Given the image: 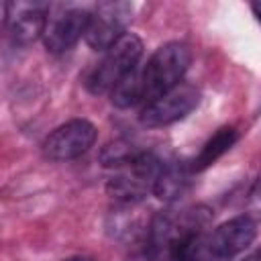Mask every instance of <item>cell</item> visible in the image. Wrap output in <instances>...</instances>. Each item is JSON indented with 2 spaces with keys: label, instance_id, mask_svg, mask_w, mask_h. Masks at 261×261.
<instances>
[{
  "label": "cell",
  "instance_id": "obj_6",
  "mask_svg": "<svg viewBox=\"0 0 261 261\" xmlns=\"http://www.w3.org/2000/svg\"><path fill=\"white\" fill-rule=\"evenodd\" d=\"M96 126L90 120L73 118L57 126L43 143V153L51 161H69L84 155L96 141Z\"/></svg>",
  "mask_w": 261,
  "mask_h": 261
},
{
  "label": "cell",
  "instance_id": "obj_15",
  "mask_svg": "<svg viewBox=\"0 0 261 261\" xmlns=\"http://www.w3.org/2000/svg\"><path fill=\"white\" fill-rule=\"evenodd\" d=\"M63 261H94V259H88V257H69V259H63Z\"/></svg>",
  "mask_w": 261,
  "mask_h": 261
},
{
  "label": "cell",
  "instance_id": "obj_1",
  "mask_svg": "<svg viewBox=\"0 0 261 261\" xmlns=\"http://www.w3.org/2000/svg\"><path fill=\"white\" fill-rule=\"evenodd\" d=\"M192 63V51L181 41H169L161 45L145 65L139 67L143 102H153L161 94L175 88Z\"/></svg>",
  "mask_w": 261,
  "mask_h": 261
},
{
  "label": "cell",
  "instance_id": "obj_10",
  "mask_svg": "<svg viewBox=\"0 0 261 261\" xmlns=\"http://www.w3.org/2000/svg\"><path fill=\"white\" fill-rule=\"evenodd\" d=\"M237 139H239L237 128H232V126H222V128H218V130L204 143V147L200 149V153L196 155V159H194V163H192V171H202V169L210 167L218 157H222V155L237 143Z\"/></svg>",
  "mask_w": 261,
  "mask_h": 261
},
{
  "label": "cell",
  "instance_id": "obj_11",
  "mask_svg": "<svg viewBox=\"0 0 261 261\" xmlns=\"http://www.w3.org/2000/svg\"><path fill=\"white\" fill-rule=\"evenodd\" d=\"M141 151L135 149V145L130 141H124V139H116V141H110L102 147L100 151V163L104 167H122L126 165L130 159H135Z\"/></svg>",
  "mask_w": 261,
  "mask_h": 261
},
{
  "label": "cell",
  "instance_id": "obj_14",
  "mask_svg": "<svg viewBox=\"0 0 261 261\" xmlns=\"http://www.w3.org/2000/svg\"><path fill=\"white\" fill-rule=\"evenodd\" d=\"M245 261H261V249H259V251H255V253H253L251 257H247Z\"/></svg>",
  "mask_w": 261,
  "mask_h": 261
},
{
  "label": "cell",
  "instance_id": "obj_4",
  "mask_svg": "<svg viewBox=\"0 0 261 261\" xmlns=\"http://www.w3.org/2000/svg\"><path fill=\"white\" fill-rule=\"evenodd\" d=\"M133 4L130 2H100L90 12V22L86 29V43L96 51H108L124 33L126 22L130 20Z\"/></svg>",
  "mask_w": 261,
  "mask_h": 261
},
{
  "label": "cell",
  "instance_id": "obj_5",
  "mask_svg": "<svg viewBox=\"0 0 261 261\" xmlns=\"http://www.w3.org/2000/svg\"><path fill=\"white\" fill-rule=\"evenodd\" d=\"M200 102V92L196 86L188 82H179L169 92L161 94L153 102L145 104L141 112V122L149 128L167 126L181 118H186Z\"/></svg>",
  "mask_w": 261,
  "mask_h": 261
},
{
  "label": "cell",
  "instance_id": "obj_3",
  "mask_svg": "<svg viewBox=\"0 0 261 261\" xmlns=\"http://www.w3.org/2000/svg\"><path fill=\"white\" fill-rule=\"evenodd\" d=\"M143 55V41L126 33L122 35L102 57V61L90 71L86 80V88L92 94H106L112 92L122 77H126L137 65Z\"/></svg>",
  "mask_w": 261,
  "mask_h": 261
},
{
  "label": "cell",
  "instance_id": "obj_2",
  "mask_svg": "<svg viewBox=\"0 0 261 261\" xmlns=\"http://www.w3.org/2000/svg\"><path fill=\"white\" fill-rule=\"evenodd\" d=\"M165 161L153 151H141L126 165L118 167V173L108 179V194L118 204H139L149 192L155 190L157 177Z\"/></svg>",
  "mask_w": 261,
  "mask_h": 261
},
{
  "label": "cell",
  "instance_id": "obj_12",
  "mask_svg": "<svg viewBox=\"0 0 261 261\" xmlns=\"http://www.w3.org/2000/svg\"><path fill=\"white\" fill-rule=\"evenodd\" d=\"M247 216L253 218L255 222L261 220V173L253 181L249 196H247Z\"/></svg>",
  "mask_w": 261,
  "mask_h": 261
},
{
  "label": "cell",
  "instance_id": "obj_13",
  "mask_svg": "<svg viewBox=\"0 0 261 261\" xmlns=\"http://www.w3.org/2000/svg\"><path fill=\"white\" fill-rule=\"evenodd\" d=\"M251 10H253L255 18H257L259 24H261V2H253V4H251Z\"/></svg>",
  "mask_w": 261,
  "mask_h": 261
},
{
  "label": "cell",
  "instance_id": "obj_8",
  "mask_svg": "<svg viewBox=\"0 0 261 261\" xmlns=\"http://www.w3.org/2000/svg\"><path fill=\"white\" fill-rule=\"evenodd\" d=\"M6 27L14 43L27 45L43 37L47 27V6L41 2L6 4Z\"/></svg>",
  "mask_w": 261,
  "mask_h": 261
},
{
  "label": "cell",
  "instance_id": "obj_9",
  "mask_svg": "<svg viewBox=\"0 0 261 261\" xmlns=\"http://www.w3.org/2000/svg\"><path fill=\"white\" fill-rule=\"evenodd\" d=\"M190 173H192V165L188 167L184 161H167L157 177L153 190L155 196L165 202H173L181 198L190 186Z\"/></svg>",
  "mask_w": 261,
  "mask_h": 261
},
{
  "label": "cell",
  "instance_id": "obj_7",
  "mask_svg": "<svg viewBox=\"0 0 261 261\" xmlns=\"http://www.w3.org/2000/svg\"><path fill=\"white\" fill-rule=\"evenodd\" d=\"M90 22V12L84 8H67L55 16L47 18V27L43 33V41L47 51L65 53L71 49L82 35H86Z\"/></svg>",
  "mask_w": 261,
  "mask_h": 261
}]
</instances>
